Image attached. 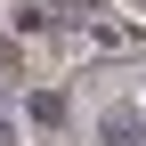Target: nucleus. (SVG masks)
Masks as SVG:
<instances>
[{"label":"nucleus","mask_w":146,"mask_h":146,"mask_svg":"<svg viewBox=\"0 0 146 146\" xmlns=\"http://www.w3.org/2000/svg\"><path fill=\"white\" fill-rule=\"evenodd\" d=\"M98 138L106 146H146V106H106L98 114Z\"/></svg>","instance_id":"obj_1"},{"label":"nucleus","mask_w":146,"mask_h":146,"mask_svg":"<svg viewBox=\"0 0 146 146\" xmlns=\"http://www.w3.org/2000/svg\"><path fill=\"white\" fill-rule=\"evenodd\" d=\"M25 114L41 122V130H57V122H65V98H57V89H33V98H25Z\"/></svg>","instance_id":"obj_2"},{"label":"nucleus","mask_w":146,"mask_h":146,"mask_svg":"<svg viewBox=\"0 0 146 146\" xmlns=\"http://www.w3.org/2000/svg\"><path fill=\"white\" fill-rule=\"evenodd\" d=\"M0 146H16V122H0Z\"/></svg>","instance_id":"obj_3"},{"label":"nucleus","mask_w":146,"mask_h":146,"mask_svg":"<svg viewBox=\"0 0 146 146\" xmlns=\"http://www.w3.org/2000/svg\"><path fill=\"white\" fill-rule=\"evenodd\" d=\"M0 81H8V73H0Z\"/></svg>","instance_id":"obj_4"}]
</instances>
